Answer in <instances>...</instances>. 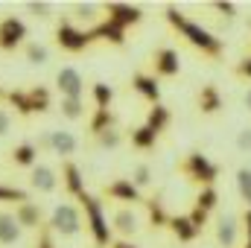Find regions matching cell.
Returning a JSON list of instances; mask_svg holds the SVG:
<instances>
[{
    "label": "cell",
    "mask_w": 251,
    "mask_h": 248,
    "mask_svg": "<svg viewBox=\"0 0 251 248\" xmlns=\"http://www.w3.org/2000/svg\"><path fill=\"white\" fill-rule=\"evenodd\" d=\"M240 190H243V196L251 201V173H249V170H243V173H240Z\"/></svg>",
    "instance_id": "d590c367"
},
{
    "label": "cell",
    "mask_w": 251,
    "mask_h": 248,
    "mask_svg": "<svg viewBox=\"0 0 251 248\" xmlns=\"http://www.w3.org/2000/svg\"><path fill=\"white\" fill-rule=\"evenodd\" d=\"M73 18L79 24H97L100 21V6L97 3H76L73 6Z\"/></svg>",
    "instance_id": "ac0fdd59"
},
{
    "label": "cell",
    "mask_w": 251,
    "mask_h": 248,
    "mask_svg": "<svg viewBox=\"0 0 251 248\" xmlns=\"http://www.w3.org/2000/svg\"><path fill=\"white\" fill-rule=\"evenodd\" d=\"M15 219H18V225H21V231H41L44 228V213H41V204L38 201H21V204H15Z\"/></svg>",
    "instance_id": "8992f818"
},
{
    "label": "cell",
    "mask_w": 251,
    "mask_h": 248,
    "mask_svg": "<svg viewBox=\"0 0 251 248\" xmlns=\"http://www.w3.org/2000/svg\"><path fill=\"white\" fill-rule=\"evenodd\" d=\"M152 181V170H149V164H140L137 170H134V178H131V184L134 187H146Z\"/></svg>",
    "instance_id": "4dcf8cb0"
},
{
    "label": "cell",
    "mask_w": 251,
    "mask_h": 248,
    "mask_svg": "<svg viewBox=\"0 0 251 248\" xmlns=\"http://www.w3.org/2000/svg\"><path fill=\"white\" fill-rule=\"evenodd\" d=\"M105 128H114V117H111L108 108H97V114H94V120H91V131L100 134V131H105Z\"/></svg>",
    "instance_id": "7402d4cb"
},
{
    "label": "cell",
    "mask_w": 251,
    "mask_h": 248,
    "mask_svg": "<svg viewBox=\"0 0 251 248\" xmlns=\"http://www.w3.org/2000/svg\"><path fill=\"white\" fill-rule=\"evenodd\" d=\"M26 198H29V196H26V190L0 184V201H15V204H21V201H26Z\"/></svg>",
    "instance_id": "4316f807"
},
{
    "label": "cell",
    "mask_w": 251,
    "mask_h": 248,
    "mask_svg": "<svg viewBox=\"0 0 251 248\" xmlns=\"http://www.w3.org/2000/svg\"><path fill=\"white\" fill-rule=\"evenodd\" d=\"M76 146H79V140L70 131H53V155H59L62 161H70Z\"/></svg>",
    "instance_id": "4fadbf2b"
},
{
    "label": "cell",
    "mask_w": 251,
    "mask_h": 248,
    "mask_svg": "<svg viewBox=\"0 0 251 248\" xmlns=\"http://www.w3.org/2000/svg\"><path fill=\"white\" fill-rule=\"evenodd\" d=\"M167 120H170V114H167V108H155V111L149 114V128H152V131L158 134V128H161V125L167 123Z\"/></svg>",
    "instance_id": "d6a6232c"
},
{
    "label": "cell",
    "mask_w": 251,
    "mask_h": 248,
    "mask_svg": "<svg viewBox=\"0 0 251 248\" xmlns=\"http://www.w3.org/2000/svg\"><path fill=\"white\" fill-rule=\"evenodd\" d=\"M173 228H176V234H178L181 240H190V237L196 234V225H193L190 219H176V222H173Z\"/></svg>",
    "instance_id": "1f68e13d"
},
{
    "label": "cell",
    "mask_w": 251,
    "mask_h": 248,
    "mask_svg": "<svg viewBox=\"0 0 251 248\" xmlns=\"http://www.w3.org/2000/svg\"><path fill=\"white\" fill-rule=\"evenodd\" d=\"M79 201H82V207H85V222H88V228H91V234H94V243H97V246H108L111 231H108V219H105V213H102V201L94 198V196H88V193H82Z\"/></svg>",
    "instance_id": "6da1fadb"
},
{
    "label": "cell",
    "mask_w": 251,
    "mask_h": 248,
    "mask_svg": "<svg viewBox=\"0 0 251 248\" xmlns=\"http://www.w3.org/2000/svg\"><path fill=\"white\" fill-rule=\"evenodd\" d=\"M32 248H56V243H53V234L47 231V225L38 231V243H35Z\"/></svg>",
    "instance_id": "e575fe53"
},
{
    "label": "cell",
    "mask_w": 251,
    "mask_h": 248,
    "mask_svg": "<svg viewBox=\"0 0 251 248\" xmlns=\"http://www.w3.org/2000/svg\"><path fill=\"white\" fill-rule=\"evenodd\" d=\"M29 187H32L35 193H56V187H59L56 170L47 167V164H35V167L29 170Z\"/></svg>",
    "instance_id": "52a82bcc"
},
{
    "label": "cell",
    "mask_w": 251,
    "mask_h": 248,
    "mask_svg": "<svg viewBox=\"0 0 251 248\" xmlns=\"http://www.w3.org/2000/svg\"><path fill=\"white\" fill-rule=\"evenodd\" d=\"M199 201H201V207H210V204H213V193H204Z\"/></svg>",
    "instance_id": "74e56055"
},
{
    "label": "cell",
    "mask_w": 251,
    "mask_h": 248,
    "mask_svg": "<svg viewBox=\"0 0 251 248\" xmlns=\"http://www.w3.org/2000/svg\"><path fill=\"white\" fill-rule=\"evenodd\" d=\"M24 59L32 67H44V64L50 62V47L41 44V41H26L24 44Z\"/></svg>",
    "instance_id": "5bb4252c"
},
{
    "label": "cell",
    "mask_w": 251,
    "mask_h": 248,
    "mask_svg": "<svg viewBox=\"0 0 251 248\" xmlns=\"http://www.w3.org/2000/svg\"><path fill=\"white\" fill-rule=\"evenodd\" d=\"M237 143H240V149H251V131H249V128L237 137Z\"/></svg>",
    "instance_id": "8d00e7d4"
},
{
    "label": "cell",
    "mask_w": 251,
    "mask_h": 248,
    "mask_svg": "<svg viewBox=\"0 0 251 248\" xmlns=\"http://www.w3.org/2000/svg\"><path fill=\"white\" fill-rule=\"evenodd\" d=\"M12 164L15 167H26V170H32L35 164H38V152H35V146H32V140H26V143H18L15 149H12Z\"/></svg>",
    "instance_id": "7c38bea8"
},
{
    "label": "cell",
    "mask_w": 251,
    "mask_h": 248,
    "mask_svg": "<svg viewBox=\"0 0 251 248\" xmlns=\"http://www.w3.org/2000/svg\"><path fill=\"white\" fill-rule=\"evenodd\" d=\"M56 44L64 53H82L91 44V32L73 26V21H59L56 24Z\"/></svg>",
    "instance_id": "277c9868"
},
{
    "label": "cell",
    "mask_w": 251,
    "mask_h": 248,
    "mask_svg": "<svg viewBox=\"0 0 251 248\" xmlns=\"http://www.w3.org/2000/svg\"><path fill=\"white\" fill-rule=\"evenodd\" d=\"M3 97H6V91H3V88H0V99H3Z\"/></svg>",
    "instance_id": "60d3db41"
},
{
    "label": "cell",
    "mask_w": 251,
    "mask_h": 248,
    "mask_svg": "<svg viewBox=\"0 0 251 248\" xmlns=\"http://www.w3.org/2000/svg\"><path fill=\"white\" fill-rule=\"evenodd\" d=\"M111 222H114V231H117V234H123V237H131V234H137V228H140V222H137V213H131L128 207H120V210H114Z\"/></svg>",
    "instance_id": "8fae6325"
},
{
    "label": "cell",
    "mask_w": 251,
    "mask_h": 248,
    "mask_svg": "<svg viewBox=\"0 0 251 248\" xmlns=\"http://www.w3.org/2000/svg\"><path fill=\"white\" fill-rule=\"evenodd\" d=\"M26 35L29 32H26V24L21 18H15V15L0 18V50L3 53H15L18 47H24L29 41Z\"/></svg>",
    "instance_id": "3957f363"
},
{
    "label": "cell",
    "mask_w": 251,
    "mask_h": 248,
    "mask_svg": "<svg viewBox=\"0 0 251 248\" xmlns=\"http://www.w3.org/2000/svg\"><path fill=\"white\" fill-rule=\"evenodd\" d=\"M94 38H102V41H111V44H123V29L117 26V24H100V26H94V32H91V41Z\"/></svg>",
    "instance_id": "e0dca14e"
},
{
    "label": "cell",
    "mask_w": 251,
    "mask_h": 248,
    "mask_svg": "<svg viewBox=\"0 0 251 248\" xmlns=\"http://www.w3.org/2000/svg\"><path fill=\"white\" fill-rule=\"evenodd\" d=\"M134 88H137L146 99H152V102L158 99V85H155V79H149V76H137V79H134Z\"/></svg>",
    "instance_id": "cb8c5ba5"
},
{
    "label": "cell",
    "mask_w": 251,
    "mask_h": 248,
    "mask_svg": "<svg viewBox=\"0 0 251 248\" xmlns=\"http://www.w3.org/2000/svg\"><path fill=\"white\" fill-rule=\"evenodd\" d=\"M21 237H24V231H21L15 213L12 210H0V246L3 248L15 246V243H21Z\"/></svg>",
    "instance_id": "ba28073f"
},
{
    "label": "cell",
    "mask_w": 251,
    "mask_h": 248,
    "mask_svg": "<svg viewBox=\"0 0 251 248\" xmlns=\"http://www.w3.org/2000/svg\"><path fill=\"white\" fill-rule=\"evenodd\" d=\"M32 146H35V152H38V155H41V152H53V128L38 131V137L32 140Z\"/></svg>",
    "instance_id": "f1b7e54d"
},
{
    "label": "cell",
    "mask_w": 251,
    "mask_h": 248,
    "mask_svg": "<svg viewBox=\"0 0 251 248\" xmlns=\"http://www.w3.org/2000/svg\"><path fill=\"white\" fill-rule=\"evenodd\" d=\"M131 143H134V146H140V149H146V146H152V143H155V131H152L149 125H143V128H137V131L131 134Z\"/></svg>",
    "instance_id": "83f0119b"
},
{
    "label": "cell",
    "mask_w": 251,
    "mask_h": 248,
    "mask_svg": "<svg viewBox=\"0 0 251 248\" xmlns=\"http://www.w3.org/2000/svg\"><path fill=\"white\" fill-rule=\"evenodd\" d=\"M246 102H249V105H251V91H249V94H246Z\"/></svg>",
    "instance_id": "ab89813d"
},
{
    "label": "cell",
    "mask_w": 251,
    "mask_h": 248,
    "mask_svg": "<svg viewBox=\"0 0 251 248\" xmlns=\"http://www.w3.org/2000/svg\"><path fill=\"white\" fill-rule=\"evenodd\" d=\"M105 9H108V21H111V24H117L120 29L128 26V24H137V21L143 18V15H140V9L126 6V3H108Z\"/></svg>",
    "instance_id": "9c48e42d"
},
{
    "label": "cell",
    "mask_w": 251,
    "mask_h": 248,
    "mask_svg": "<svg viewBox=\"0 0 251 248\" xmlns=\"http://www.w3.org/2000/svg\"><path fill=\"white\" fill-rule=\"evenodd\" d=\"M47 231H50V234H56V237H64V240L76 237V234L82 231V216H79V210H76L73 204H67V201L56 204V207H53V213H50Z\"/></svg>",
    "instance_id": "7a4b0ae2"
},
{
    "label": "cell",
    "mask_w": 251,
    "mask_h": 248,
    "mask_svg": "<svg viewBox=\"0 0 251 248\" xmlns=\"http://www.w3.org/2000/svg\"><path fill=\"white\" fill-rule=\"evenodd\" d=\"M26 12L32 15V18H38V21H50L53 18V6L50 3H38V0H32V3H26Z\"/></svg>",
    "instance_id": "d4e9b609"
},
{
    "label": "cell",
    "mask_w": 251,
    "mask_h": 248,
    "mask_svg": "<svg viewBox=\"0 0 251 248\" xmlns=\"http://www.w3.org/2000/svg\"><path fill=\"white\" fill-rule=\"evenodd\" d=\"M62 181H64V187H67V193L70 196H82L85 193V178H82V170L73 164V161H64L62 164Z\"/></svg>",
    "instance_id": "30bf717a"
},
{
    "label": "cell",
    "mask_w": 251,
    "mask_h": 248,
    "mask_svg": "<svg viewBox=\"0 0 251 248\" xmlns=\"http://www.w3.org/2000/svg\"><path fill=\"white\" fill-rule=\"evenodd\" d=\"M234 237H237V225H234V219H231V216H225V219L219 222V240H222L225 246H231V243H234Z\"/></svg>",
    "instance_id": "f546056e"
},
{
    "label": "cell",
    "mask_w": 251,
    "mask_h": 248,
    "mask_svg": "<svg viewBox=\"0 0 251 248\" xmlns=\"http://www.w3.org/2000/svg\"><path fill=\"white\" fill-rule=\"evenodd\" d=\"M114 248H134V246H126V243H117Z\"/></svg>",
    "instance_id": "f35d334b"
},
{
    "label": "cell",
    "mask_w": 251,
    "mask_h": 248,
    "mask_svg": "<svg viewBox=\"0 0 251 248\" xmlns=\"http://www.w3.org/2000/svg\"><path fill=\"white\" fill-rule=\"evenodd\" d=\"M246 70H249V73H251V64H249V67H246Z\"/></svg>",
    "instance_id": "b9f144b4"
},
{
    "label": "cell",
    "mask_w": 251,
    "mask_h": 248,
    "mask_svg": "<svg viewBox=\"0 0 251 248\" xmlns=\"http://www.w3.org/2000/svg\"><path fill=\"white\" fill-rule=\"evenodd\" d=\"M94 137H97V146H102V149H117L120 140H123V134H120L117 128H105V131H100V134H94Z\"/></svg>",
    "instance_id": "603a6c76"
},
{
    "label": "cell",
    "mask_w": 251,
    "mask_h": 248,
    "mask_svg": "<svg viewBox=\"0 0 251 248\" xmlns=\"http://www.w3.org/2000/svg\"><path fill=\"white\" fill-rule=\"evenodd\" d=\"M3 99L9 102V108H15L18 117H32V108H29V97H26V91H6Z\"/></svg>",
    "instance_id": "9a60e30c"
},
{
    "label": "cell",
    "mask_w": 251,
    "mask_h": 248,
    "mask_svg": "<svg viewBox=\"0 0 251 248\" xmlns=\"http://www.w3.org/2000/svg\"><path fill=\"white\" fill-rule=\"evenodd\" d=\"M108 196H114L120 201H137L140 198L137 196V187L131 184V181H114V184L108 187Z\"/></svg>",
    "instance_id": "d6986e66"
},
{
    "label": "cell",
    "mask_w": 251,
    "mask_h": 248,
    "mask_svg": "<svg viewBox=\"0 0 251 248\" xmlns=\"http://www.w3.org/2000/svg\"><path fill=\"white\" fill-rule=\"evenodd\" d=\"M56 88L67 99H85V79L76 67H62L56 73Z\"/></svg>",
    "instance_id": "5b68a950"
},
{
    "label": "cell",
    "mask_w": 251,
    "mask_h": 248,
    "mask_svg": "<svg viewBox=\"0 0 251 248\" xmlns=\"http://www.w3.org/2000/svg\"><path fill=\"white\" fill-rule=\"evenodd\" d=\"M12 131V111L0 105V137H6Z\"/></svg>",
    "instance_id": "836d02e7"
},
{
    "label": "cell",
    "mask_w": 251,
    "mask_h": 248,
    "mask_svg": "<svg viewBox=\"0 0 251 248\" xmlns=\"http://www.w3.org/2000/svg\"><path fill=\"white\" fill-rule=\"evenodd\" d=\"M26 97H29V108H32V114H44V111L50 108V91H47V88H41V85L26 88Z\"/></svg>",
    "instance_id": "2e32d148"
},
{
    "label": "cell",
    "mask_w": 251,
    "mask_h": 248,
    "mask_svg": "<svg viewBox=\"0 0 251 248\" xmlns=\"http://www.w3.org/2000/svg\"><path fill=\"white\" fill-rule=\"evenodd\" d=\"M59 108H62V117H67V120H82L85 117V99H67V97H62Z\"/></svg>",
    "instance_id": "ffe728a7"
},
{
    "label": "cell",
    "mask_w": 251,
    "mask_h": 248,
    "mask_svg": "<svg viewBox=\"0 0 251 248\" xmlns=\"http://www.w3.org/2000/svg\"><path fill=\"white\" fill-rule=\"evenodd\" d=\"M94 99H97V108H108L111 99H114V91H111L108 85L97 82V85H94Z\"/></svg>",
    "instance_id": "484cf974"
},
{
    "label": "cell",
    "mask_w": 251,
    "mask_h": 248,
    "mask_svg": "<svg viewBox=\"0 0 251 248\" xmlns=\"http://www.w3.org/2000/svg\"><path fill=\"white\" fill-rule=\"evenodd\" d=\"M158 73H164V76L178 73V56L173 50H161L158 53Z\"/></svg>",
    "instance_id": "44dd1931"
}]
</instances>
